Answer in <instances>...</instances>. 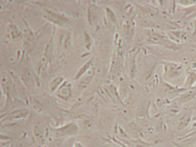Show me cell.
Here are the masks:
<instances>
[{
	"instance_id": "1",
	"label": "cell",
	"mask_w": 196,
	"mask_h": 147,
	"mask_svg": "<svg viewBox=\"0 0 196 147\" xmlns=\"http://www.w3.org/2000/svg\"><path fill=\"white\" fill-rule=\"evenodd\" d=\"M178 2H179V3L182 5L186 6L191 5L196 3V1H178Z\"/></svg>"
},
{
	"instance_id": "2",
	"label": "cell",
	"mask_w": 196,
	"mask_h": 147,
	"mask_svg": "<svg viewBox=\"0 0 196 147\" xmlns=\"http://www.w3.org/2000/svg\"><path fill=\"white\" fill-rule=\"evenodd\" d=\"M190 121V118L188 116L186 117L184 119V120L181 122V126H183V127L185 126H186V125H187L188 123Z\"/></svg>"
},
{
	"instance_id": "3",
	"label": "cell",
	"mask_w": 196,
	"mask_h": 147,
	"mask_svg": "<svg viewBox=\"0 0 196 147\" xmlns=\"http://www.w3.org/2000/svg\"><path fill=\"white\" fill-rule=\"evenodd\" d=\"M193 25H194V32H193V34H195L196 33V18L194 21V23H193Z\"/></svg>"
}]
</instances>
